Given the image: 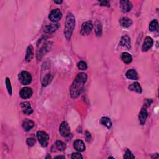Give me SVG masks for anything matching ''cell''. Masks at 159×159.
<instances>
[{
    "instance_id": "cell-19",
    "label": "cell",
    "mask_w": 159,
    "mask_h": 159,
    "mask_svg": "<svg viewBox=\"0 0 159 159\" xmlns=\"http://www.w3.org/2000/svg\"><path fill=\"white\" fill-rule=\"evenodd\" d=\"M126 77L130 80H137L138 79V75L137 72L134 69H130L126 72Z\"/></svg>"
},
{
    "instance_id": "cell-8",
    "label": "cell",
    "mask_w": 159,
    "mask_h": 159,
    "mask_svg": "<svg viewBox=\"0 0 159 159\" xmlns=\"http://www.w3.org/2000/svg\"><path fill=\"white\" fill-rule=\"evenodd\" d=\"M148 116V112L147 110V107L144 106L142 108L140 112L139 115V119L140 123L141 125H144L145 123L146 119H147Z\"/></svg>"
},
{
    "instance_id": "cell-4",
    "label": "cell",
    "mask_w": 159,
    "mask_h": 159,
    "mask_svg": "<svg viewBox=\"0 0 159 159\" xmlns=\"http://www.w3.org/2000/svg\"><path fill=\"white\" fill-rule=\"evenodd\" d=\"M37 136L40 144L43 147H46L48 144L49 140L48 134L44 131H38L37 133Z\"/></svg>"
},
{
    "instance_id": "cell-21",
    "label": "cell",
    "mask_w": 159,
    "mask_h": 159,
    "mask_svg": "<svg viewBox=\"0 0 159 159\" xmlns=\"http://www.w3.org/2000/svg\"><path fill=\"white\" fill-rule=\"evenodd\" d=\"M59 28V24H50L47 26L45 27L44 31L47 33H52L54 32L57 29H58Z\"/></svg>"
},
{
    "instance_id": "cell-26",
    "label": "cell",
    "mask_w": 159,
    "mask_h": 159,
    "mask_svg": "<svg viewBox=\"0 0 159 159\" xmlns=\"http://www.w3.org/2000/svg\"><path fill=\"white\" fill-rule=\"evenodd\" d=\"M95 32L97 36H101L102 34V25L100 22H97L95 25Z\"/></svg>"
},
{
    "instance_id": "cell-30",
    "label": "cell",
    "mask_w": 159,
    "mask_h": 159,
    "mask_svg": "<svg viewBox=\"0 0 159 159\" xmlns=\"http://www.w3.org/2000/svg\"><path fill=\"white\" fill-rule=\"evenodd\" d=\"M124 158H134L135 157L134 155L132 154V153L131 152V151L129 149H127L126 150L125 154H124Z\"/></svg>"
},
{
    "instance_id": "cell-27",
    "label": "cell",
    "mask_w": 159,
    "mask_h": 159,
    "mask_svg": "<svg viewBox=\"0 0 159 159\" xmlns=\"http://www.w3.org/2000/svg\"><path fill=\"white\" fill-rule=\"evenodd\" d=\"M55 145H56L57 148L59 150H61V151H63V150H65L66 148L65 144L63 142H62V141H57L56 144H55Z\"/></svg>"
},
{
    "instance_id": "cell-3",
    "label": "cell",
    "mask_w": 159,
    "mask_h": 159,
    "mask_svg": "<svg viewBox=\"0 0 159 159\" xmlns=\"http://www.w3.org/2000/svg\"><path fill=\"white\" fill-rule=\"evenodd\" d=\"M18 77L20 82L23 85H28L31 83L32 76L31 74L26 71H23L21 72Z\"/></svg>"
},
{
    "instance_id": "cell-5",
    "label": "cell",
    "mask_w": 159,
    "mask_h": 159,
    "mask_svg": "<svg viewBox=\"0 0 159 159\" xmlns=\"http://www.w3.org/2000/svg\"><path fill=\"white\" fill-rule=\"evenodd\" d=\"M62 16V12L59 9H55L52 11L49 16V19L53 23L57 22L61 19Z\"/></svg>"
},
{
    "instance_id": "cell-7",
    "label": "cell",
    "mask_w": 159,
    "mask_h": 159,
    "mask_svg": "<svg viewBox=\"0 0 159 159\" xmlns=\"http://www.w3.org/2000/svg\"><path fill=\"white\" fill-rule=\"evenodd\" d=\"M93 28V25L92 22L87 21L82 24L81 29V34L83 36L88 35V34L92 32V29Z\"/></svg>"
},
{
    "instance_id": "cell-2",
    "label": "cell",
    "mask_w": 159,
    "mask_h": 159,
    "mask_svg": "<svg viewBox=\"0 0 159 159\" xmlns=\"http://www.w3.org/2000/svg\"><path fill=\"white\" fill-rule=\"evenodd\" d=\"M75 27V19L74 16L72 13H68L67 16L65 29H64V34L68 40H69L73 31Z\"/></svg>"
},
{
    "instance_id": "cell-16",
    "label": "cell",
    "mask_w": 159,
    "mask_h": 159,
    "mask_svg": "<svg viewBox=\"0 0 159 159\" xmlns=\"http://www.w3.org/2000/svg\"><path fill=\"white\" fill-rule=\"evenodd\" d=\"M23 128L25 131H29L34 126V123L29 119H25L23 123Z\"/></svg>"
},
{
    "instance_id": "cell-15",
    "label": "cell",
    "mask_w": 159,
    "mask_h": 159,
    "mask_svg": "<svg viewBox=\"0 0 159 159\" xmlns=\"http://www.w3.org/2000/svg\"><path fill=\"white\" fill-rule=\"evenodd\" d=\"M119 45L125 47L127 49L131 48V39L129 36H124L122 37L121 41H120Z\"/></svg>"
},
{
    "instance_id": "cell-6",
    "label": "cell",
    "mask_w": 159,
    "mask_h": 159,
    "mask_svg": "<svg viewBox=\"0 0 159 159\" xmlns=\"http://www.w3.org/2000/svg\"><path fill=\"white\" fill-rule=\"evenodd\" d=\"M59 132L61 135L63 137H68L70 134V129L67 122L63 121L59 128Z\"/></svg>"
},
{
    "instance_id": "cell-10",
    "label": "cell",
    "mask_w": 159,
    "mask_h": 159,
    "mask_svg": "<svg viewBox=\"0 0 159 159\" xmlns=\"http://www.w3.org/2000/svg\"><path fill=\"white\" fill-rule=\"evenodd\" d=\"M120 5H121V11L123 12H127L130 11L132 8V3L129 1H126V0H123V1H120Z\"/></svg>"
},
{
    "instance_id": "cell-24",
    "label": "cell",
    "mask_w": 159,
    "mask_h": 159,
    "mask_svg": "<svg viewBox=\"0 0 159 159\" xmlns=\"http://www.w3.org/2000/svg\"><path fill=\"white\" fill-rule=\"evenodd\" d=\"M52 79V77L51 75L47 74L44 76V79L42 80V84L43 87H46V86L48 85L50 83Z\"/></svg>"
},
{
    "instance_id": "cell-20",
    "label": "cell",
    "mask_w": 159,
    "mask_h": 159,
    "mask_svg": "<svg viewBox=\"0 0 159 159\" xmlns=\"http://www.w3.org/2000/svg\"><path fill=\"white\" fill-rule=\"evenodd\" d=\"M129 89H130L131 91L136 92L139 93H141L142 92L140 85L138 82H135L131 85L129 87Z\"/></svg>"
},
{
    "instance_id": "cell-17",
    "label": "cell",
    "mask_w": 159,
    "mask_h": 159,
    "mask_svg": "<svg viewBox=\"0 0 159 159\" xmlns=\"http://www.w3.org/2000/svg\"><path fill=\"white\" fill-rule=\"evenodd\" d=\"M120 24L124 28H129L132 24V21L127 17H124L120 19Z\"/></svg>"
},
{
    "instance_id": "cell-31",
    "label": "cell",
    "mask_w": 159,
    "mask_h": 159,
    "mask_svg": "<svg viewBox=\"0 0 159 159\" xmlns=\"http://www.w3.org/2000/svg\"><path fill=\"white\" fill-rule=\"evenodd\" d=\"M36 143V140L34 139L32 137H30L27 139V144L29 146H33Z\"/></svg>"
},
{
    "instance_id": "cell-29",
    "label": "cell",
    "mask_w": 159,
    "mask_h": 159,
    "mask_svg": "<svg viewBox=\"0 0 159 159\" xmlns=\"http://www.w3.org/2000/svg\"><path fill=\"white\" fill-rule=\"evenodd\" d=\"M87 64L84 61H80L78 63V68H79L80 70H85L87 69Z\"/></svg>"
},
{
    "instance_id": "cell-1",
    "label": "cell",
    "mask_w": 159,
    "mask_h": 159,
    "mask_svg": "<svg viewBox=\"0 0 159 159\" xmlns=\"http://www.w3.org/2000/svg\"><path fill=\"white\" fill-rule=\"evenodd\" d=\"M87 80V75L85 73H80L76 76L70 88V95L73 99L77 98L80 95Z\"/></svg>"
},
{
    "instance_id": "cell-35",
    "label": "cell",
    "mask_w": 159,
    "mask_h": 159,
    "mask_svg": "<svg viewBox=\"0 0 159 159\" xmlns=\"http://www.w3.org/2000/svg\"><path fill=\"white\" fill-rule=\"evenodd\" d=\"M55 158H65V156H57L55 157Z\"/></svg>"
},
{
    "instance_id": "cell-22",
    "label": "cell",
    "mask_w": 159,
    "mask_h": 159,
    "mask_svg": "<svg viewBox=\"0 0 159 159\" xmlns=\"http://www.w3.org/2000/svg\"><path fill=\"white\" fill-rule=\"evenodd\" d=\"M121 59L123 60V62L126 63V64H129V63H131V62L132 61V57L131 56V55L127 52L123 53Z\"/></svg>"
},
{
    "instance_id": "cell-14",
    "label": "cell",
    "mask_w": 159,
    "mask_h": 159,
    "mask_svg": "<svg viewBox=\"0 0 159 159\" xmlns=\"http://www.w3.org/2000/svg\"><path fill=\"white\" fill-rule=\"evenodd\" d=\"M42 45V46L40 45V48L37 50V57H40L41 58L44 54L46 53V52L48 50V44L45 42L41 43Z\"/></svg>"
},
{
    "instance_id": "cell-33",
    "label": "cell",
    "mask_w": 159,
    "mask_h": 159,
    "mask_svg": "<svg viewBox=\"0 0 159 159\" xmlns=\"http://www.w3.org/2000/svg\"><path fill=\"white\" fill-rule=\"evenodd\" d=\"M85 135L86 140H87V142H89L90 140V139H92V136H91V134H90V133L88 131H86Z\"/></svg>"
},
{
    "instance_id": "cell-28",
    "label": "cell",
    "mask_w": 159,
    "mask_h": 159,
    "mask_svg": "<svg viewBox=\"0 0 159 159\" xmlns=\"http://www.w3.org/2000/svg\"><path fill=\"white\" fill-rule=\"evenodd\" d=\"M5 83H6V86L8 89V92L9 93L10 95L12 94V87H11V81L9 78H6L5 80Z\"/></svg>"
},
{
    "instance_id": "cell-34",
    "label": "cell",
    "mask_w": 159,
    "mask_h": 159,
    "mask_svg": "<svg viewBox=\"0 0 159 159\" xmlns=\"http://www.w3.org/2000/svg\"><path fill=\"white\" fill-rule=\"evenodd\" d=\"M100 3L101 6H108V7L109 6V3L108 1H100Z\"/></svg>"
},
{
    "instance_id": "cell-36",
    "label": "cell",
    "mask_w": 159,
    "mask_h": 159,
    "mask_svg": "<svg viewBox=\"0 0 159 159\" xmlns=\"http://www.w3.org/2000/svg\"><path fill=\"white\" fill-rule=\"evenodd\" d=\"M54 3H57V4H61L62 3V1H54Z\"/></svg>"
},
{
    "instance_id": "cell-9",
    "label": "cell",
    "mask_w": 159,
    "mask_h": 159,
    "mask_svg": "<svg viewBox=\"0 0 159 159\" xmlns=\"http://www.w3.org/2000/svg\"><path fill=\"white\" fill-rule=\"evenodd\" d=\"M153 44V41L150 37H145L144 42L143 43L142 47V50L143 52L147 51L152 47Z\"/></svg>"
},
{
    "instance_id": "cell-32",
    "label": "cell",
    "mask_w": 159,
    "mask_h": 159,
    "mask_svg": "<svg viewBox=\"0 0 159 159\" xmlns=\"http://www.w3.org/2000/svg\"><path fill=\"white\" fill-rule=\"evenodd\" d=\"M72 158L79 159V158H83V157L80 153H74L72 156Z\"/></svg>"
},
{
    "instance_id": "cell-11",
    "label": "cell",
    "mask_w": 159,
    "mask_h": 159,
    "mask_svg": "<svg viewBox=\"0 0 159 159\" xmlns=\"http://www.w3.org/2000/svg\"><path fill=\"white\" fill-rule=\"evenodd\" d=\"M21 107L23 109V113L25 114L29 115V114H31L33 112V110H32V108H31V104H30V103L28 101L21 103Z\"/></svg>"
},
{
    "instance_id": "cell-18",
    "label": "cell",
    "mask_w": 159,
    "mask_h": 159,
    "mask_svg": "<svg viewBox=\"0 0 159 159\" xmlns=\"http://www.w3.org/2000/svg\"><path fill=\"white\" fill-rule=\"evenodd\" d=\"M34 57V48L32 45L28 46L26 52V55H25V61L27 62H30Z\"/></svg>"
},
{
    "instance_id": "cell-12",
    "label": "cell",
    "mask_w": 159,
    "mask_h": 159,
    "mask_svg": "<svg viewBox=\"0 0 159 159\" xmlns=\"http://www.w3.org/2000/svg\"><path fill=\"white\" fill-rule=\"evenodd\" d=\"M21 97L23 99H28L30 98L32 95V90L31 88L28 87L23 88L21 90L19 93Z\"/></svg>"
},
{
    "instance_id": "cell-25",
    "label": "cell",
    "mask_w": 159,
    "mask_h": 159,
    "mask_svg": "<svg viewBox=\"0 0 159 159\" xmlns=\"http://www.w3.org/2000/svg\"><path fill=\"white\" fill-rule=\"evenodd\" d=\"M158 21L157 19H154L149 24V30L150 31H155L158 28Z\"/></svg>"
},
{
    "instance_id": "cell-23",
    "label": "cell",
    "mask_w": 159,
    "mask_h": 159,
    "mask_svg": "<svg viewBox=\"0 0 159 159\" xmlns=\"http://www.w3.org/2000/svg\"><path fill=\"white\" fill-rule=\"evenodd\" d=\"M101 123L103 126H105L107 128L110 129L111 126H112V122L109 118L107 117H103L101 119Z\"/></svg>"
},
{
    "instance_id": "cell-13",
    "label": "cell",
    "mask_w": 159,
    "mask_h": 159,
    "mask_svg": "<svg viewBox=\"0 0 159 159\" xmlns=\"http://www.w3.org/2000/svg\"><path fill=\"white\" fill-rule=\"evenodd\" d=\"M74 147L75 149L77 151L81 152H83L84 150L86 149L85 145L84 144L83 142L81 140H76L74 142Z\"/></svg>"
}]
</instances>
